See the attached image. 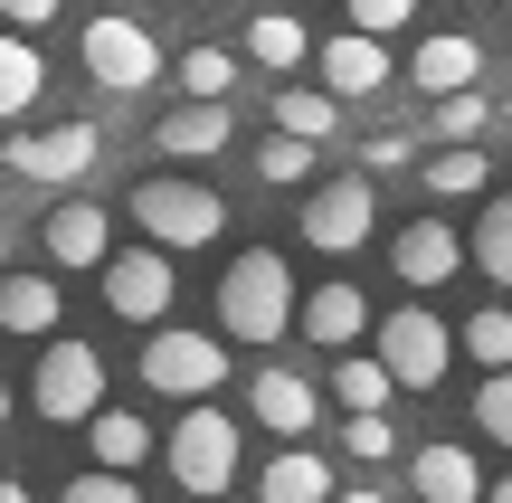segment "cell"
<instances>
[{
	"instance_id": "obj_7",
	"label": "cell",
	"mask_w": 512,
	"mask_h": 503,
	"mask_svg": "<svg viewBox=\"0 0 512 503\" xmlns=\"http://www.w3.org/2000/svg\"><path fill=\"white\" fill-rule=\"evenodd\" d=\"M86 76L105 95H143L152 76H162V38H152L143 19H124V10L86 19Z\"/></svg>"
},
{
	"instance_id": "obj_10",
	"label": "cell",
	"mask_w": 512,
	"mask_h": 503,
	"mask_svg": "<svg viewBox=\"0 0 512 503\" xmlns=\"http://www.w3.org/2000/svg\"><path fill=\"white\" fill-rule=\"evenodd\" d=\"M171 295H181L171 247H124V257H105V304L124 323H171Z\"/></svg>"
},
{
	"instance_id": "obj_41",
	"label": "cell",
	"mask_w": 512,
	"mask_h": 503,
	"mask_svg": "<svg viewBox=\"0 0 512 503\" xmlns=\"http://www.w3.org/2000/svg\"><path fill=\"white\" fill-rule=\"evenodd\" d=\"M0 428H10V390H0Z\"/></svg>"
},
{
	"instance_id": "obj_13",
	"label": "cell",
	"mask_w": 512,
	"mask_h": 503,
	"mask_svg": "<svg viewBox=\"0 0 512 503\" xmlns=\"http://www.w3.org/2000/svg\"><path fill=\"white\" fill-rule=\"evenodd\" d=\"M294 333L323 342V352H351V342L370 333V295L361 285H313V295L294 304Z\"/></svg>"
},
{
	"instance_id": "obj_9",
	"label": "cell",
	"mask_w": 512,
	"mask_h": 503,
	"mask_svg": "<svg viewBox=\"0 0 512 503\" xmlns=\"http://www.w3.org/2000/svg\"><path fill=\"white\" fill-rule=\"evenodd\" d=\"M380 361H389V380H399V390H437L446 361H456V333H446L427 304H399V314L380 323Z\"/></svg>"
},
{
	"instance_id": "obj_16",
	"label": "cell",
	"mask_w": 512,
	"mask_h": 503,
	"mask_svg": "<svg viewBox=\"0 0 512 503\" xmlns=\"http://www.w3.org/2000/svg\"><path fill=\"white\" fill-rule=\"evenodd\" d=\"M48 257L57 266H105L114 257V219L95 200H57L48 209Z\"/></svg>"
},
{
	"instance_id": "obj_32",
	"label": "cell",
	"mask_w": 512,
	"mask_h": 503,
	"mask_svg": "<svg viewBox=\"0 0 512 503\" xmlns=\"http://www.w3.org/2000/svg\"><path fill=\"white\" fill-rule=\"evenodd\" d=\"M475 428L494 437V447H512V371H484V390H475Z\"/></svg>"
},
{
	"instance_id": "obj_42",
	"label": "cell",
	"mask_w": 512,
	"mask_h": 503,
	"mask_svg": "<svg viewBox=\"0 0 512 503\" xmlns=\"http://www.w3.org/2000/svg\"><path fill=\"white\" fill-rule=\"evenodd\" d=\"M0 257H10V228H0Z\"/></svg>"
},
{
	"instance_id": "obj_30",
	"label": "cell",
	"mask_w": 512,
	"mask_h": 503,
	"mask_svg": "<svg viewBox=\"0 0 512 503\" xmlns=\"http://www.w3.org/2000/svg\"><path fill=\"white\" fill-rule=\"evenodd\" d=\"M427 124H437V133H446V143H475V133H484V124H494V105H484V95H475V86H456V95H437V114H427Z\"/></svg>"
},
{
	"instance_id": "obj_28",
	"label": "cell",
	"mask_w": 512,
	"mask_h": 503,
	"mask_svg": "<svg viewBox=\"0 0 512 503\" xmlns=\"http://www.w3.org/2000/svg\"><path fill=\"white\" fill-rule=\"evenodd\" d=\"M465 361H484V371H512V314L494 304V314H465Z\"/></svg>"
},
{
	"instance_id": "obj_25",
	"label": "cell",
	"mask_w": 512,
	"mask_h": 503,
	"mask_svg": "<svg viewBox=\"0 0 512 503\" xmlns=\"http://www.w3.org/2000/svg\"><path fill=\"white\" fill-rule=\"evenodd\" d=\"M465 257H475V276L512 285V200H484V219H475V238H465Z\"/></svg>"
},
{
	"instance_id": "obj_29",
	"label": "cell",
	"mask_w": 512,
	"mask_h": 503,
	"mask_svg": "<svg viewBox=\"0 0 512 503\" xmlns=\"http://www.w3.org/2000/svg\"><path fill=\"white\" fill-rule=\"evenodd\" d=\"M238 86V48H181V95H228Z\"/></svg>"
},
{
	"instance_id": "obj_18",
	"label": "cell",
	"mask_w": 512,
	"mask_h": 503,
	"mask_svg": "<svg viewBox=\"0 0 512 503\" xmlns=\"http://www.w3.org/2000/svg\"><path fill=\"white\" fill-rule=\"evenodd\" d=\"M408 76H418L427 95H456V86H475V76H484V48H475L465 29H437V38H418Z\"/></svg>"
},
{
	"instance_id": "obj_20",
	"label": "cell",
	"mask_w": 512,
	"mask_h": 503,
	"mask_svg": "<svg viewBox=\"0 0 512 503\" xmlns=\"http://www.w3.org/2000/svg\"><path fill=\"white\" fill-rule=\"evenodd\" d=\"M256 494H266V503H332L342 485H332V466H323L313 447H285L266 475H256Z\"/></svg>"
},
{
	"instance_id": "obj_17",
	"label": "cell",
	"mask_w": 512,
	"mask_h": 503,
	"mask_svg": "<svg viewBox=\"0 0 512 503\" xmlns=\"http://www.w3.org/2000/svg\"><path fill=\"white\" fill-rule=\"evenodd\" d=\"M408 485H418V503H484V494H494L465 447H418V456H408Z\"/></svg>"
},
{
	"instance_id": "obj_14",
	"label": "cell",
	"mask_w": 512,
	"mask_h": 503,
	"mask_svg": "<svg viewBox=\"0 0 512 503\" xmlns=\"http://www.w3.org/2000/svg\"><path fill=\"white\" fill-rule=\"evenodd\" d=\"M389 266H399V285H446L465 266V238L446 219H408L399 238H389Z\"/></svg>"
},
{
	"instance_id": "obj_15",
	"label": "cell",
	"mask_w": 512,
	"mask_h": 503,
	"mask_svg": "<svg viewBox=\"0 0 512 503\" xmlns=\"http://www.w3.org/2000/svg\"><path fill=\"white\" fill-rule=\"evenodd\" d=\"M247 409H256V428H275V437H313L323 399H313L304 371H256V380H247Z\"/></svg>"
},
{
	"instance_id": "obj_26",
	"label": "cell",
	"mask_w": 512,
	"mask_h": 503,
	"mask_svg": "<svg viewBox=\"0 0 512 503\" xmlns=\"http://www.w3.org/2000/svg\"><path fill=\"white\" fill-rule=\"evenodd\" d=\"M389 390H399V380H389L380 352H351L342 371H332V399H342V409H389Z\"/></svg>"
},
{
	"instance_id": "obj_6",
	"label": "cell",
	"mask_w": 512,
	"mask_h": 503,
	"mask_svg": "<svg viewBox=\"0 0 512 503\" xmlns=\"http://www.w3.org/2000/svg\"><path fill=\"white\" fill-rule=\"evenodd\" d=\"M95 152H105V133L76 114V124H38V133H10L0 143V162H10V181H38V190H67L95 171Z\"/></svg>"
},
{
	"instance_id": "obj_4",
	"label": "cell",
	"mask_w": 512,
	"mask_h": 503,
	"mask_svg": "<svg viewBox=\"0 0 512 503\" xmlns=\"http://www.w3.org/2000/svg\"><path fill=\"white\" fill-rule=\"evenodd\" d=\"M219 380H228V342H219V333L152 323V342H143V390H162V399H209Z\"/></svg>"
},
{
	"instance_id": "obj_39",
	"label": "cell",
	"mask_w": 512,
	"mask_h": 503,
	"mask_svg": "<svg viewBox=\"0 0 512 503\" xmlns=\"http://www.w3.org/2000/svg\"><path fill=\"white\" fill-rule=\"evenodd\" d=\"M332 503H389V494H332Z\"/></svg>"
},
{
	"instance_id": "obj_31",
	"label": "cell",
	"mask_w": 512,
	"mask_h": 503,
	"mask_svg": "<svg viewBox=\"0 0 512 503\" xmlns=\"http://www.w3.org/2000/svg\"><path fill=\"white\" fill-rule=\"evenodd\" d=\"M342 447L361 456V466H389V447H399V428H389V409H351V418H342Z\"/></svg>"
},
{
	"instance_id": "obj_22",
	"label": "cell",
	"mask_w": 512,
	"mask_h": 503,
	"mask_svg": "<svg viewBox=\"0 0 512 503\" xmlns=\"http://www.w3.org/2000/svg\"><path fill=\"white\" fill-rule=\"evenodd\" d=\"M313 48H323V38H313L294 10H266V19H247V57H256V67H275V76H294Z\"/></svg>"
},
{
	"instance_id": "obj_2",
	"label": "cell",
	"mask_w": 512,
	"mask_h": 503,
	"mask_svg": "<svg viewBox=\"0 0 512 503\" xmlns=\"http://www.w3.org/2000/svg\"><path fill=\"white\" fill-rule=\"evenodd\" d=\"M162 466H171V485H181V494L219 503L228 485H238V418L209 409V399H190V418L162 437Z\"/></svg>"
},
{
	"instance_id": "obj_35",
	"label": "cell",
	"mask_w": 512,
	"mask_h": 503,
	"mask_svg": "<svg viewBox=\"0 0 512 503\" xmlns=\"http://www.w3.org/2000/svg\"><path fill=\"white\" fill-rule=\"evenodd\" d=\"M408 19H418V0H351V29H370V38H399Z\"/></svg>"
},
{
	"instance_id": "obj_11",
	"label": "cell",
	"mask_w": 512,
	"mask_h": 503,
	"mask_svg": "<svg viewBox=\"0 0 512 503\" xmlns=\"http://www.w3.org/2000/svg\"><path fill=\"white\" fill-rule=\"evenodd\" d=\"M152 143H162V162H209L238 143V114H228V95H181L171 114H152Z\"/></svg>"
},
{
	"instance_id": "obj_1",
	"label": "cell",
	"mask_w": 512,
	"mask_h": 503,
	"mask_svg": "<svg viewBox=\"0 0 512 503\" xmlns=\"http://www.w3.org/2000/svg\"><path fill=\"white\" fill-rule=\"evenodd\" d=\"M294 266L275 247H238V266L219 276V333L228 342H285L294 333Z\"/></svg>"
},
{
	"instance_id": "obj_27",
	"label": "cell",
	"mask_w": 512,
	"mask_h": 503,
	"mask_svg": "<svg viewBox=\"0 0 512 503\" xmlns=\"http://www.w3.org/2000/svg\"><path fill=\"white\" fill-rule=\"evenodd\" d=\"M494 181V162H484L475 143H446L437 162H427V190H437V200H465V190H484Z\"/></svg>"
},
{
	"instance_id": "obj_34",
	"label": "cell",
	"mask_w": 512,
	"mask_h": 503,
	"mask_svg": "<svg viewBox=\"0 0 512 503\" xmlns=\"http://www.w3.org/2000/svg\"><path fill=\"white\" fill-rule=\"evenodd\" d=\"M57 503H143V494H133V475H114V466H86V475H76V485L57 494Z\"/></svg>"
},
{
	"instance_id": "obj_19",
	"label": "cell",
	"mask_w": 512,
	"mask_h": 503,
	"mask_svg": "<svg viewBox=\"0 0 512 503\" xmlns=\"http://www.w3.org/2000/svg\"><path fill=\"white\" fill-rule=\"evenodd\" d=\"M38 95H48V57L29 48V29H0V124H19Z\"/></svg>"
},
{
	"instance_id": "obj_23",
	"label": "cell",
	"mask_w": 512,
	"mask_h": 503,
	"mask_svg": "<svg viewBox=\"0 0 512 503\" xmlns=\"http://www.w3.org/2000/svg\"><path fill=\"white\" fill-rule=\"evenodd\" d=\"M0 333H57V276H0Z\"/></svg>"
},
{
	"instance_id": "obj_33",
	"label": "cell",
	"mask_w": 512,
	"mask_h": 503,
	"mask_svg": "<svg viewBox=\"0 0 512 503\" xmlns=\"http://www.w3.org/2000/svg\"><path fill=\"white\" fill-rule=\"evenodd\" d=\"M256 171H266L275 190L304 181V171H313V143H304V133H275V143H256Z\"/></svg>"
},
{
	"instance_id": "obj_43",
	"label": "cell",
	"mask_w": 512,
	"mask_h": 503,
	"mask_svg": "<svg viewBox=\"0 0 512 503\" xmlns=\"http://www.w3.org/2000/svg\"><path fill=\"white\" fill-rule=\"evenodd\" d=\"M503 124H512V105H503Z\"/></svg>"
},
{
	"instance_id": "obj_8",
	"label": "cell",
	"mask_w": 512,
	"mask_h": 503,
	"mask_svg": "<svg viewBox=\"0 0 512 503\" xmlns=\"http://www.w3.org/2000/svg\"><path fill=\"white\" fill-rule=\"evenodd\" d=\"M370 228H380V190H370V171L313 181V200H304V247H323V257H351V247H370Z\"/></svg>"
},
{
	"instance_id": "obj_5",
	"label": "cell",
	"mask_w": 512,
	"mask_h": 503,
	"mask_svg": "<svg viewBox=\"0 0 512 503\" xmlns=\"http://www.w3.org/2000/svg\"><path fill=\"white\" fill-rule=\"evenodd\" d=\"M38 418H48V428H86L95 409H105V352H95V342H48V352H38Z\"/></svg>"
},
{
	"instance_id": "obj_3",
	"label": "cell",
	"mask_w": 512,
	"mask_h": 503,
	"mask_svg": "<svg viewBox=\"0 0 512 503\" xmlns=\"http://www.w3.org/2000/svg\"><path fill=\"white\" fill-rule=\"evenodd\" d=\"M133 219H143V238L152 247H209L228 228V200L209 181H171V171H152V181H133Z\"/></svg>"
},
{
	"instance_id": "obj_37",
	"label": "cell",
	"mask_w": 512,
	"mask_h": 503,
	"mask_svg": "<svg viewBox=\"0 0 512 503\" xmlns=\"http://www.w3.org/2000/svg\"><path fill=\"white\" fill-rule=\"evenodd\" d=\"M57 10H67V0H0V19H10V29H48Z\"/></svg>"
},
{
	"instance_id": "obj_12",
	"label": "cell",
	"mask_w": 512,
	"mask_h": 503,
	"mask_svg": "<svg viewBox=\"0 0 512 503\" xmlns=\"http://www.w3.org/2000/svg\"><path fill=\"white\" fill-rule=\"evenodd\" d=\"M313 76H323L332 95H380L389 86V38H370V29H342V38H323V48H313Z\"/></svg>"
},
{
	"instance_id": "obj_40",
	"label": "cell",
	"mask_w": 512,
	"mask_h": 503,
	"mask_svg": "<svg viewBox=\"0 0 512 503\" xmlns=\"http://www.w3.org/2000/svg\"><path fill=\"white\" fill-rule=\"evenodd\" d=\"M484 503H512V475H503V485H494V494H484Z\"/></svg>"
},
{
	"instance_id": "obj_24",
	"label": "cell",
	"mask_w": 512,
	"mask_h": 503,
	"mask_svg": "<svg viewBox=\"0 0 512 503\" xmlns=\"http://www.w3.org/2000/svg\"><path fill=\"white\" fill-rule=\"evenodd\" d=\"M275 133L332 143V133H342V95H332V86H285V95H275Z\"/></svg>"
},
{
	"instance_id": "obj_36",
	"label": "cell",
	"mask_w": 512,
	"mask_h": 503,
	"mask_svg": "<svg viewBox=\"0 0 512 503\" xmlns=\"http://www.w3.org/2000/svg\"><path fill=\"white\" fill-rule=\"evenodd\" d=\"M418 162V133H370L361 143V171H408Z\"/></svg>"
},
{
	"instance_id": "obj_21",
	"label": "cell",
	"mask_w": 512,
	"mask_h": 503,
	"mask_svg": "<svg viewBox=\"0 0 512 503\" xmlns=\"http://www.w3.org/2000/svg\"><path fill=\"white\" fill-rule=\"evenodd\" d=\"M86 447H95V466L133 475V466H143L152 447H162V437H152V428H143L133 409H95V418H86Z\"/></svg>"
},
{
	"instance_id": "obj_38",
	"label": "cell",
	"mask_w": 512,
	"mask_h": 503,
	"mask_svg": "<svg viewBox=\"0 0 512 503\" xmlns=\"http://www.w3.org/2000/svg\"><path fill=\"white\" fill-rule=\"evenodd\" d=\"M0 503H29V485H19V475H10V485H0Z\"/></svg>"
}]
</instances>
